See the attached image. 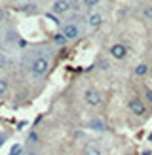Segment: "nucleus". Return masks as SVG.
I'll return each mask as SVG.
<instances>
[{
    "instance_id": "obj_18",
    "label": "nucleus",
    "mask_w": 152,
    "mask_h": 155,
    "mask_svg": "<svg viewBox=\"0 0 152 155\" xmlns=\"http://www.w3.org/2000/svg\"><path fill=\"white\" fill-rule=\"evenodd\" d=\"M8 140V134L6 133H0V148H2V146H4V142Z\"/></svg>"
},
{
    "instance_id": "obj_5",
    "label": "nucleus",
    "mask_w": 152,
    "mask_h": 155,
    "mask_svg": "<svg viewBox=\"0 0 152 155\" xmlns=\"http://www.w3.org/2000/svg\"><path fill=\"white\" fill-rule=\"evenodd\" d=\"M84 100H86L88 106L97 108V106L103 104V95H101V91H97V89H88L84 93Z\"/></svg>"
},
{
    "instance_id": "obj_15",
    "label": "nucleus",
    "mask_w": 152,
    "mask_h": 155,
    "mask_svg": "<svg viewBox=\"0 0 152 155\" xmlns=\"http://www.w3.org/2000/svg\"><path fill=\"white\" fill-rule=\"evenodd\" d=\"M23 153V146L21 144H13L12 150H10V155H21Z\"/></svg>"
},
{
    "instance_id": "obj_14",
    "label": "nucleus",
    "mask_w": 152,
    "mask_h": 155,
    "mask_svg": "<svg viewBox=\"0 0 152 155\" xmlns=\"http://www.w3.org/2000/svg\"><path fill=\"white\" fill-rule=\"evenodd\" d=\"M84 155H103V153H101L99 148H95V146H88L86 151H84Z\"/></svg>"
},
{
    "instance_id": "obj_16",
    "label": "nucleus",
    "mask_w": 152,
    "mask_h": 155,
    "mask_svg": "<svg viewBox=\"0 0 152 155\" xmlns=\"http://www.w3.org/2000/svg\"><path fill=\"white\" fill-rule=\"evenodd\" d=\"M6 21H8V12L4 10L2 6H0V25H4Z\"/></svg>"
},
{
    "instance_id": "obj_12",
    "label": "nucleus",
    "mask_w": 152,
    "mask_h": 155,
    "mask_svg": "<svg viewBox=\"0 0 152 155\" xmlns=\"http://www.w3.org/2000/svg\"><path fill=\"white\" fill-rule=\"evenodd\" d=\"M67 42H68V40L63 36V32H57L55 36H53V44H57V45H65Z\"/></svg>"
},
{
    "instance_id": "obj_21",
    "label": "nucleus",
    "mask_w": 152,
    "mask_h": 155,
    "mask_svg": "<svg viewBox=\"0 0 152 155\" xmlns=\"http://www.w3.org/2000/svg\"><path fill=\"white\" fill-rule=\"evenodd\" d=\"M27 155H40V153H38V151H36V150H30V151H29V153H27Z\"/></svg>"
},
{
    "instance_id": "obj_20",
    "label": "nucleus",
    "mask_w": 152,
    "mask_h": 155,
    "mask_svg": "<svg viewBox=\"0 0 152 155\" xmlns=\"http://www.w3.org/2000/svg\"><path fill=\"white\" fill-rule=\"evenodd\" d=\"M4 64H6V59H4V57H0V68H4Z\"/></svg>"
},
{
    "instance_id": "obj_8",
    "label": "nucleus",
    "mask_w": 152,
    "mask_h": 155,
    "mask_svg": "<svg viewBox=\"0 0 152 155\" xmlns=\"http://www.w3.org/2000/svg\"><path fill=\"white\" fill-rule=\"evenodd\" d=\"M88 127H89L91 130H97V133H103V130H106V125H105L103 119H89Z\"/></svg>"
},
{
    "instance_id": "obj_22",
    "label": "nucleus",
    "mask_w": 152,
    "mask_h": 155,
    "mask_svg": "<svg viewBox=\"0 0 152 155\" xmlns=\"http://www.w3.org/2000/svg\"><path fill=\"white\" fill-rule=\"evenodd\" d=\"M150 76H152V68H150Z\"/></svg>"
},
{
    "instance_id": "obj_10",
    "label": "nucleus",
    "mask_w": 152,
    "mask_h": 155,
    "mask_svg": "<svg viewBox=\"0 0 152 155\" xmlns=\"http://www.w3.org/2000/svg\"><path fill=\"white\" fill-rule=\"evenodd\" d=\"M99 4H101V0H82V6L86 8V10H89V12H93Z\"/></svg>"
},
{
    "instance_id": "obj_9",
    "label": "nucleus",
    "mask_w": 152,
    "mask_h": 155,
    "mask_svg": "<svg viewBox=\"0 0 152 155\" xmlns=\"http://www.w3.org/2000/svg\"><path fill=\"white\" fill-rule=\"evenodd\" d=\"M135 76L137 78H143V76H147V74H150V66L148 64H144V63H141V64H137L135 66Z\"/></svg>"
},
{
    "instance_id": "obj_17",
    "label": "nucleus",
    "mask_w": 152,
    "mask_h": 155,
    "mask_svg": "<svg viewBox=\"0 0 152 155\" xmlns=\"http://www.w3.org/2000/svg\"><path fill=\"white\" fill-rule=\"evenodd\" d=\"M144 98H147V102H150L152 104V89H144Z\"/></svg>"
},
{
    "instance_id": "obj_7",
    "label": "nucleus",
    "mask_w": 152,
    "mask_h": 155,
    "mask_svg": "<svg viewBox=\"0 0 152 155\" xmlns=\"http://www.w3.org/2000/svg\"><path fill=\"white\" fill-rule=\"evenodd\" d=\"M86 23H88V27H89V28H99V27H101L103 23H105V15H103L101 12H89Z\"/></svg>"
},
{
    "instance_id": "obj_23",
    "label": "nucleus",
    "mask_w": 152,
    "mask_h": 155,
    "mask_svg": "<svg viewBox=\"0 0 152 155\" xmlns=\"http://www.w3.org/2000/svg\"><path fill=\"white\" fill-rule=\"evenodd\" d=\"M27 2H30V0H27Z\"/></svg>"
},
{
    "instance_id": "obj_11",
    "label": "nucleus",
    "mask_w": 152,
    "mask_h": 155,
    "mask_svg": "<svg viewBox=\"0 0 152 155\" xmlns=\"http://www.w3.org/2000/svg\"><path fill=\"white\" fill-rule=\"evenodd\" d=\"M8 89H10V81H8L6 78H0V98H2V97H6Z\"/></svg>"
},
{
    "instance_id": "obj_4",
    "label": "nucleus",
    "mask_w": 152,
    "mask_h": 155,
    "mask_svg": "<svg viewBox=\"0 0 152 155\" xmlns=\"http://www.w3.org/2000/svg\"><path fill=\"white\" fill-rule=\"evenodd\" d=\"M50 12H51L53 15H57V17H65V15H68V13L72 12L71 0H53Z\"/></svg>"
},
{
    "instance_id": "obj_3",
    "label": "nucleus",
    "mask_w": 152,
    "mask_h": 155,
    "mask_svg": "<svg viewBox=\"0 0 152 155\" xmlns=\"http://www.w3.org/2000/svg\"><path fill=\"white\" fill-rule=\"evenodd\" d=\"M127 108H129V112L133 115H137V117L147 115V102H144L141 97H131L129 102H127Z\"/></svg>"
},
{
    "instance_id": "obj_2",
    "label": "nucleus",
    "mask_w": 152,
    "mask_h": 155,
    "mask_svg": "<svg viewBox=\"0 0 152 155\" xmlns=\"http://www.w3.org/2000/svg\"><path fill=\"white\" fill-rule=\"evenodd\" d=\"M61 32H63V36L68 42H74V40H78V38L82 36V28H80L78 23L67 21V23H63V27H61Z\"/></svg>"
},
{
    "instance_id": "obj_6",
    "label": "nucleus",
    "mask_w": 152,
    "mask_h": 155,
    "mask_svg": "<svg viewBox=\"0 0 152 155\" xmlns=\"http://www.w3.org/2000/svg\"><path fill=\"white\" fill-rule=\"evenodd\" d=\"M127 53H129V49H127L126 44H112L110 49H109V55L116 61H124L127 57Z\"/></svg>"
},
{
    "instance_id": "obj_1",
    "label": "nucleus",
    "mask_w": 152,
    "mask_h": 155,
    "mask_svg": "<svg viewBox=\"0 0 152 155\" xmlns=\"http://www.w3.org/2000/svg\"><path fill=\"white\" fill-rule=\"evenodd\" d=\"M50 66H51V61L50 57L46 55H36L29 64V72L33 78H44L46 74L50 72Z\"/></svg>"
},
{
    "instance_id": "obj_19",
    "label": "nucleus",
    "mask_w": 152,
    "mask_h": 155,
    "mask_svg": "<svg viewBox=\"0 0 152 155\" xmlns=\"http://www.w3.org/2000/svg\"><path fill=\"white\" fill-rule=\"evenodd\" d=\"M36 140H38L36 133H30V134H29V142H36Z\"/></svg>"
},
{
    "instance_id": "obj_13",
    "label": "nucleus",
    "mask_w": 152,
    "mask_h": 155,
    "mask_svg": "<svg viewBox=\"0 0 152 155\" xmlns=\"http://www.w3.org/2000/svg\"><path fill=\"white\" fill-rule=\"evenodd\" d=\"M143 17L147 19V21H152V4H148V6L143 8Z\"/></svg>"
}]
</instances>
